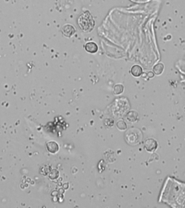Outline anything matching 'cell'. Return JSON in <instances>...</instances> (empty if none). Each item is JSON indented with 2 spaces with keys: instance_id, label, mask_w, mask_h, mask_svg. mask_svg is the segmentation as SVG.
<instances>
[{
  "instance_id": "cell-8",
  "label": "cell",
  "mask_w": 185,
  "mask_h": 208,
  "mask_svg": "<svg viewBox=\"0 0 185 208\" xmlns=\"http://www.w3.org/2000/svg\"><path fill=\"white\" fill-rule=\"evenodd\" d=\"M163 69H164V66H163V64H161V63L156 64L155 66L154 67V73L156 75H160L162 73Z\"/></svg>"
},
{
  "instance_id": "cell-3",
  "label": "cell",
  "mask_w": 185,
  "mask_h": 208,
  "mask_svg": "<svg viewBox=\"0 0 185 208\" xmlns=\"http://www.w3.org/2000/svg\"><path fill=\"white\" fill-rule=\"evenodd\" d=\"M158 146V144L155 140L153 138H149L146 140L145 142V147L148 152H153Z\"/></svg>"
},
{
  "instance_id": "cell-11",
  "label": "cell",
  "mask_w": 185,
  "mask_h": 208,
  "mask_svg": "<svg viewBox=\"0 0 185 208\" xmlns=\"http://www.w3.org/2000/svg\"><path fill=\"white\" fill-rule=\"evenodd\" d=\"M131 1L136 3H145L149 1L150 0H131Z\"/></svg>"
},
{
  "instance_id": "cell-6",
  "label": "cell",
  "mask_w": 185,
  "mask_h": 208,
  "mask_svg": "<svg viewBox=\"0 0 185 208\" xmlns=\"http://www.w3.org/2000/svg\"><path fill=\"white\" fill-rule=\"evenodd\" d=\"M47 146L49 151L52 153H55L58 152L59 149L58 144L55 142H50L48 143Z\"/></svg>"
},
{
  "instance_id": "cell-9",
  "label": "cell",
  "mask_w": 185,
  "mask_h": 208,
  "mask_svg": "<svg viewBox=\"0 0 185 208\" xmlns=\"http://www.w3.org/2000/svg\"><path fill=\"white\" fill-rule=\"evenodd\" d=\"M138 113L134 111H131L127 115V119L131 122H135L138 118Z\"/></svg>"
},
{
  "instance_id": "cell-5",
  "label": "cell",
  "mask_w": 185,
  "mask_h": 208,
  "mask_svg": "<svg viewBox=\"0 0 185 208\" xmlns=\"http://www.w3.org/2000/svg\"><path fill=\"white\" fill-rule=\"evenodd\" d=\"M85 49L88 53H95L98 51V46L95 42H89L86 44Z\"/></svg>"
},
{
  "instance_id": "cell-4",
  "label": "cell",
  "mask_w": 185,
  "mask_h": 208,
  "mask_svg": "<svg viewBox=\"0 0 185 208\" xmlns=\"http://www.w3.org/2000/svg\"><path fill=\"white\" fill-rule=\"evenodd\" d=\"M62 32L65 37H70L74 34L75 33V30L72 25H66L62 28Z\"/></svg>"
},
{
  "instance_id": "cell-1",
  "label": "cell",
  "mask_w": 185,
  "mask_h": 208,
  "mask_svg": "<svg viewBox=\"0 0 185 208\" xmlns=\"http://www.w3.org/2000/svg\"><path fill=\"white\" fill-rule=\"evenodd\" d=\"M78 23L81 30L86 33L91 32L95 26V21L88 12L83 13L79 17Z\"/></svg>"
},
{
  "instance_id": "cell-7",
  "label": "cell",
  "mask_w": 185,
  "mask_h": 208,
  "mask_svg": "<svg viewBox=\"0 0 185 208\" xmlns=\"http://www.w3.org/2000/svg\"><path fill=\"white\" fill-rule=\"evenodd\" d=\"M131 73L133 76L139 77L142 74V69L139 65H134L131 67Z\"/></svg>"
},
{
  "instance_id": "cell-12",
  "label": "cell",
  "mask_w": 185,
  "mask_h": 208,
  "mask_svg": "<svg viewBox=\"0 0 185 208\" xmlns=\"http://www.w3.org/2000/svg\"><path fill=\"white\" fill-rule=\"evenodd\" d=\"M147 76H148L149 78H153L154 76V74L153 72H149L147 74Z\"/></svg>"
},
{
  "instance_id": "cell-2",
  "label": "cell",
  "mask_w": 185,
  "mask_h": 208,
  "mask_svg": "<svg viewBox=\"0 0 185 208\" xmlns=\"http://www.w3.org/2000/svg\"><path fill=\"white\" fill-rule=\"evenodd\" d=\"M142 138V136L141 131L135 128L129 129L126 132L124 136L126 142L131 145L138 144L141 142Z\"/></svg>"
},
{
  "instance_id": "cell-10",
  "label": "cell",
  "mask_w": 185,
  "mask_h": 208,
  "mask_svg": "<svg viewBox=\"0 0 185 208\" xmlns=\"http://www.w3.org/2000/svg\"><path fill=\"white\" fill-rule=\"evenodd\" d=\"M124 90V86L121 84H117L114 87L113 93L115 95H119L122 93H123Z\"/></svg>"
}]
</instances>
